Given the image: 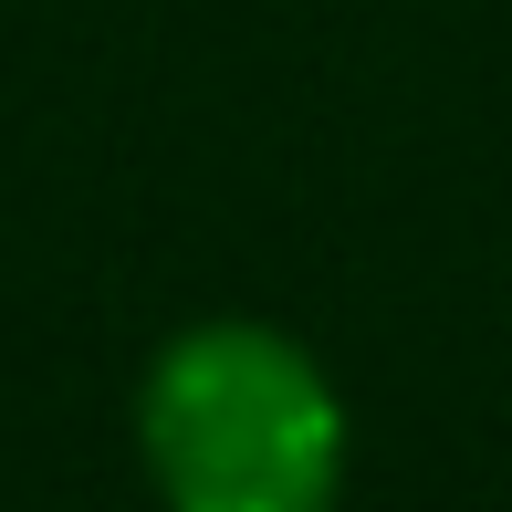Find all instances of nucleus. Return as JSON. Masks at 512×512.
<instances>
[{
    "label": "nucleus",
    "mask_w": 512,
    "mask_h": 512,
    "mask_svg": "<svg viewBox=\"0 0 512 512\" xmlns=\"http://www.w3.org/2000/svg\"><path fill=\"white\" fill-rule=\"evenodd\" d=\"M345 450L356 418L293 324L199 314L136 377V460L168 512H335Z\"/></svg>",
    "instance_id": "1"
}]
</instances>
